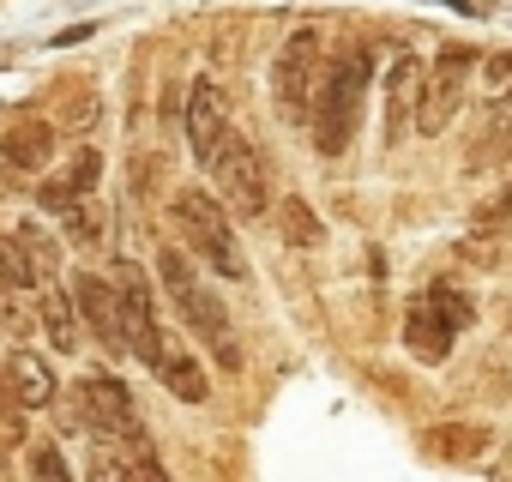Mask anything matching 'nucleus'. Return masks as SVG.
Returning a JSON list of instances; mask_svg holds the SVG:
<instances>
[{"instance_id":"nucleus-1","label":"nucleus","mask_w":512,"mask_h":482,"mask_svg":"<svg viewBox=\"0 0 512 482\" xmlns=\"http://www.w3.org/2000/svg\"><path fill=\"white\" fill-rule=\"evenodd\" d=\"M368 85H374V55H368V49H338V55L320 67L314 109H308V127H314L320 157H344V151H350V139H356V127H362Z\"/></svg>"},{"instance_id":"nucleus-2","label":"nucleus","mask_w":512,"mask_h":482,"mask_svg":"<svg viewBox=\"0 0 512 482\" xmlns=\"http://www.w3.org/2000/svg\"><path fill=\"white\" fill-rule=\"evenodd\" d=\"M157 278H163L169 302L181 308V320L193 326V338H205V344L217 350V362H223V368H241V350H235L229 314H223L217 290H205V284L193 278V266H187V254H181V248H163V254H157Z\"/></svg>"},{"instance_id":"nucleus-3","label":"nucleus","mask_w":512,"mask_h":482,"mask_svg":"<svg viewBox=\"0 0 512 482\" xmlns=\"http://www.w3.org/2000/svg\"><path fill=\"white\" fill-rule=\"evenodd\" d=\"M169 223H175V235L187 241V254H199L217 278H241V272H247V266H241V248H235V229H229V217H223V205H217L211 193L181 187V193L169 199Z\"/></svg>"},{"instance_id":"nucleus-4","label":"nucleus","mask_w":512,"mask_h":482,"mask_svg":"<svg viewBox=\"0 0 512 482\" xmlns=\"http://www.w3.org/2000/svg\"><path fill=\"white\" fill-rule=\"evenodd\" d=\"M470 326V302L452 290V284H428L410 314H404V344L416 362H446L452 356V338Z\"/></svg>"},{"instance_id":"nucleus-5","label":"nucleus","mask_w":512,"mask_h":482,"mask_svg":"<svg viewBox=\"0 0 512 482\" xmlns=\"http://www.w3.org/2000/svg\"><path fill=\"white\" fill-rule=\"evenodd\" d=\"M205 169L217 175V193H223V205H229V211H241V217H266V205H272L266 157L253 151L241 133H223V145H217V157H211Z\"/></svg>"},{"instance_id":"nucleus-6","label":"nucleus","mask_w":512,"mask_h":482,"mask_svg":"<svg viewBox=\"0 0 512 482\" xmlns=\"http://www.w3.org/2000/svg\"><path fill=\"white\" fill-rule=\"evenodd\" d=\"M470 67H476V49H464V43H446L434 55V67H422V97H416V127L422 133H440L458 115L464 85H470Z\"/></svg>"},{"instance_id":"nucleus-7","label":"nucleus","mask_w":512,"mask_h":482,"mask_svg":"<svg viewBox=\"0 0 512 482\" xmlns=\"http://www.w3.org/2000/svg\"><path fill=\"white\" fill-rule=\"evenodd\" d=\"M115 302H121V344H127L139 362H151V368H157V356H163L157 296H151V284H145V272H139L133 260H121V266H115Z\"/></svg>"},{"instance_id":"nucleus-8","label":"nucleus","mask_w":512,"mask_h":482,"mask_svg":"<svg viewBox=\"0 0 512 482\" xmlns=\"http://www.w3.org/2000/svg\"><path fill=\"white\" fill-rule=\"evenodd\" d=\"M314 85H320V37L314 31H296L272 67V97H278V115L284 121H308L314 109Z\"/></svg>"},{"instance_id":"nucleus-9","label":"nucleus","mask_w":512,"mask_h":482,"mask_svg":"<svg viewBox=\"0 0 512 482\" xmlns=\"http://www.w3.org/2000/svg\"><path fill=\"white\" fill-rule=\"evenodd\" d=\"M67 302H73L79 326H85V332H91V338H97L103 350H115V356L127 350V344H121V302H115V284H103V278L79 272V278H73V296H67Z\"/></svg>"},{"instance_id":"nucleus-10","label":"nucleus","mask_w":512,"mask_h":482,"mask_svg":"<svg viewBox=\"0 0 512 482\" xmlns=\"http://www.w3.org/2000/svg\"><path fill=\"white\" fill-rule=\"evenodd\" d=\"M0 404H7V410H43V404H55L49 362L31 356V350H13L7 368H0Z\"/></svg>"},{"instance_id":"nucleus-11","label":"nucleus","mask_w":512,"mask_h":482,"mask_svg":"<svg viewBox=\"0 0 512 482\" xmlns=\"http://www.w3.org/2000/svg\"><path fill=\"white\" fill-rule=\"evenodd\" d=\"M223 133H229V109H223L217 79H193V91H187V145H193V157L211 163Z\"/></svg>"},{"instance_id":"nucleus-12","label":"nucleus","mask_w":512,"mask_h":482,"mask_svg":"<svg viewBox=\"0 0 512 482\" xmlns=\"http://www.w3.org/2000/svg\"><path fill=\"white\" fill-rule=\"evenodd\" d=\"M506 151H512V85L482 103V127H476V139L464 151V169H494Z\"/></svg>"},{"instance_id":"nucleus-13","label":"nucleus","mask_w":512,"mask_h":482,"mask_svg":"<svg viewBox=\"0 0 512 482\" xmlns=\"http://www.w3.org/2000/svg\"><path fill=\"white\" fill-rule=\"evenodd\" d=\"M416 97H422V61L416 55H398L392 73H386V145H398L416 121Z\"/></svg>"},{"instance_id":"nucleus-14","label":"nucleus","mask_w":512,"mask_h":482,"mask_svg":"<svg viewBox=\"0 0 512 482\" xmlns=\"http://www.w3.org/2000/svg\"><path fill=\"white\" fill-rule=\"evenodd\" d=\"M0 157H7L13 169H43L55 157V133L49 121L25 115V121H7V133H0Z\"/></svg>"},{"instance_id":"nucleus-15","label":"nucleus","mask_w":512,"mask_h":482,"mask_svg":"<svg viewBox=\"0 0 512 482\" xmlns=\"http://www.w3.org/2000/svg\"><path fill=\"white\" fill-rule=\"evenodd\" d=\"M157 380H163L181 404H205V392H211V386H205V368H199L181 344H163V356H157Z\"/></svg>"},{"instance_id":"nucleus-16","label":"nucleus","mask_w":512,"mask_h":482,"mask_svg":"<svg viewBox=\"0 0 512 482\" xmlns=\"http://www.w3.org/2000/svg\"><path fill=\"white\" fill-rule=\"evenodd\" d=\"M37 320H43V332H49V344H55V350H79L85 326H79V314H73L67 290H43V302H37Z\"/></svg>"},{"instance_id":"nucleus-17","label":"nucleus","mask_w":512,"mask_h":482,"mask_svg":"<svg viewBox=\"0 0 512 482\" xmlns=\"http://www.w3.org/2000/svg\"><path fill=\"white\" fill-rule=\"evenodd\" d=\"M43 284V272H37V260L25 254V241L19 235H0V290L7 296H25V290H37Z\"/></svg>"},{"instance_id":"nucleus-18","label":"nucleus","mask_w":512,"mask_h":482,"mask_svg":"<svg viewBox=\"0 0 512 482\" xmlns=\"http://www.w3.org/2000/svg\"><path fill=\"white\" fill-rule=\"evenodd\" d=\"M91 181H97V151H79V169H67L61 181H49L37 199H43L49 211H67V205H79V199L91 193Z\"/></svg>"},{"instance_id":"nucleus-19","label":"nucleus","mask_w":512,"mask_h":482,"mask_svg":"<svg viewBox=\"0 0 512 482\" xmlns=\"http://www.w3.org/2000/svg\"><path fill=\"white\" fill-rule=\"evenodd\" d=\"M85 476H91V482H127V476H133V458L121 452V440H115V434H97V440H91Z\"/></svg>"},{"instance_id":"nucleus-20","label":"nucleus","mask_w":512,"mask_h":482,"mask_svg":"<svg viewBox=\"0 0 512 482\" xmlns=\"http://www.w3.org/2000/svg\"><path fill=\"white\" fill-rule=\"evenodd\" d=\"M61 217H67V241H79V248H97V241H103V205L91 193L79 205H67Z\"/></svg>"},{"instance_id":"nucleus-21","label":"nucleus","mask_w":512,"mask_h":482,"mask_svg":"<svg viewBox=\"0 0 512 482\" xmlns=\"http://www.w3.org/2000/svg\"><path fill=\"white\" fill-rule=\"evenodd\" d=\"M284 235L296 241V248H314L320 241V223H314V211L302 199H284Z\"/></svg>"},{"instance_id":"nucleus-22","label":"nucleus","mask_w":512,"mask_h":482,"mask_svg":"<svg viewBox=\"0 0 512 482\" xmlns=\"http://www.w3.org/2000/svg\"><path fill=\"white\" fill-rule=\"evenodd\" d=\"M31 476H37V482H73V476H67V458H61L55 446H37V452H31Z\"/></svg>"},{"instance_id":"nucleus-23","label":"nucleus","mask_w":512,"mask_h":482,"mask_svg":"<svg viewBox=\"0 0 512 482\" xmlns=\"http://www.w3.org/2000/svg\"><path fill=\"white\" fill-rule=\"evenodd\" d=\"M506 217H512V181L500 187V199H488V205L476 211V223H506Z\"/></svg>"},{"instance_id":"nucleus-24","label":"nucleus","mask_w":512,"mask_h":482,"mask_svg":"<svg viewBox=\"0 0 512 482\" xmlns=\"http://www.w3.org/2000/svg\"><path fill=\"white\" fill-rule=\"evenodd\" d=\"M127 482H169V476H163L157 458H133V476H127Z\"/></svg>"},{"instance_id":"nucleus-25","label":"nucleus","mask_w":512,"mask_h":482,"mask_svg":"<svg viewBox=\"0 0 512 482\" xmlns=\"http://www.w3.org/2000/svg\"><path fill=\"white\" fill-rule=\"evenodd\" d=\"M488 73H494V79H512V55H494V61H488Z\"/></svg>"}]
</instances>
